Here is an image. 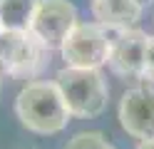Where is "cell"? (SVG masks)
I'll return each mask as SVG.
<instances>
[{
	"label": "cell",
	"mask_w": 154,
	"mask_h": 149,
	"mask_svg": "<svg viewBox=\"0 0 154 149\" xmlns=\"http://www.w3.org/2000/svg\"><path fill=\"white\" fill-rule=\"evenodd\" d=\"M15 114L25 129L35 134H57L70 122V109H67L62 92L55 82L35 79L27 82L15 99Z\"/></svg>",
	"instance_id": "6da1fadb"
},
{
	"label": "cell",
	"mask_w": 154,
	"mask_h": 149,
	"mask_svg": "<svg viewBox=\"0 0 154 149\" xmlns=\"http://www.w3.org/2000/svg\"><path fill=\"white\" fill-rule=\"evenodd\" d=\"M55 85L60 87L62 99L72 117H97L107 107L109 89L100 70H82V67H65L57 72Z\"/></svg>",
	"instance_id": "7a4b0ae2"
},
{
	"label": "cell",
	"mask_w": 154,
	"mask_h": 149,
	"mask_svg": "<svg viewBox=\"0 0 154 149\" xmlns=\"http://www.w3.org/2000/svg\"><path fill=\"white\" fill-rule=\"evenodd\" d=\"M67 67L100 70L109 57V30L100 23H77L60 47Z\"/></svg>",
	"instance_id": "3957f363"
},
{
	"label": "cell",
	"mask_w": 154,
	"mask_h": 149,
	"mask_svg": "<svg viewBox=\"0 0 154 149\" xmlns=\"http://www.w3.org/2000/svg\"><path fill=\"white\" fill-rule=\"evenodd\" d=\"M47 62V50L30 33H0V75L32 79Z\"/></svg>",
	"instance_id": "277c9868"
},
{
	"label": "cell",
	"mask_w": 154,
	"mask_h": 149,
	"mask_svg": "<svg viewBox=\"0 0 154 149\" xmlns=\"http://www.w3.org/2000/svg\"><path fill=\"white\" fill-rule=\"evenodd\" d=\"M77 25V8L70 0H40L30 20V33L47 52L60 50L70 30Z\"/></svg>",
	"instance_id": "5b68a950"
},
{
	"label": "cell",
	"mask_w": 154,
	"mask_h": 149,
	"mask_svg": "<svg viewBox=\"0 0 154 149\" xmlns=\"http://www.w3.org/2000/svg\"><path fill=\"white\" fill-rule=\"evenodd\" d=\"M119 122L134 139H154V87H132L119 99Z\"/></svg>",
	"instance_id": "8992f818"
},
{
	"label": "cell",
	"mask_w": 154,
	"mask_h": 149,
	"mask_svg": "<svg viewBox=\"0 0 154 149\" xmlns=\"http://www.w3.org/2000/svg\"><path fill=\"white\" fill-rule=\"evenodd\" d=\"M147 40H149V35H144L137 27L109 30V57H107V65L122 77H142Z\"/></svg>",
	"instance_id": "52a82bcc"
},
{
	"label": "cell",
	"mask_w": 154,
	"mask_h": 149,
	"mask_svg": "<svg viewBox=\"0 0 154 149\" xmlns=\"http://www.w3.org/2000/svg\"><path fill=\"white\" fill-rule=\"evenodd\" d=\"M92 13L107 30H129L142 15L139 0H92Z\"/></svg>",
	"instance_id": "ba28073f"
},
{
	"label": "cell",
	"mask_w": 154,
	"mask_h": 149,
	"mask_svg": "<svg viewBox=\"0 0 154 149\" xmlns=\"http://www.w3.org/2000/svg\"><path fill=\"white\" fill-rule=\"evenodd\" d=\"M40 0H0V27L5 33H27Z\"/></svg>",
	"instance_id": "9c48e42d"
},
{
	"label": "cell",
	"mask_w": 154,
	"mask_h": 149,
	"mask_svg": "<svg viewBox=\"0 0 154 149\" xmlns=\"http://www.w3.org/2000/svg\"><path fill=\"white\" fill-rule=\"evenodd\" d=\"M65 149H114L102 132H77Z\"/></svg>",
	"instance_id": "30bf717a"
},
{
	"label": "cell",
	"mask_w": 154,
	"mask_h": 149,
	"mask_svg": "<svg viewBox=\"0 0 154 149\" xmlns=\"http://www.w3.org/2000/svg\"><path fill=\"white\" fill-rule=\"evenodd\" d=\"M142 77L154 82V37L147 40V52H144V67H142Z\"/></svg>",
	"instance_id": "8fae6325"
},
{
	"label": "cell",
	"mask_w": 154,
	"mask_h": 149,
	"mask_svg": "<svg viewBox=\"0 0 154 149\" xmlns=\"http://www.w3.org/2000/svg\"><path fill=\"white\" fill-rule=\"evenodd\" d=\"M137 149H154V139H144V142H139Z\"/></svg>",
	"instance_id": "7c38bea8"
},
{
	"label": "cell",
	"mask_w": 154,
	"mask_h": 149,
	"mask_svg": "<svg viewBox=\"0 0 154 149\" xmlns=\"http://www.w3.org/2000/svg\"><path fill=\"white\" fill-rule=\"evenodd\" d=\"M0 33H3V27H0Z\"/></svg>",
	"instance_id": "4fadbf2b"
}]
</instances>
